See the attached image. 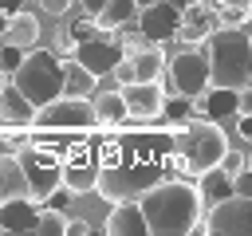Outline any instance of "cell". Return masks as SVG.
<instances>
[{"instance_id":"1","label":"cell","mask_w":252,"mask_h":236,"mask_svg":"<svg viewBox=\"0 0 252 236\" xmlns=\"http://www.w3.org/2000/svg\"><path fill=\"white\" fill-rule=\"evenodd\" d=\"M177 177V149L173 130L158 126H118L106 130L98 149V177L94 193L102 201H138L158 181Z\"/></svg>"},{"instance_id":"2","label":"cell","mask_w":252,"mask_h":236,"mask_svg":"<svg viewBox=\"0 0 252 236\" xmlns=\"http://www.w3.org/2000/svg\"><path fill=\"white\" fill-rule=\"evenodd\" d=\"M138 205L150 236H185L201 224V212H205V201L193 177H165L150 193H142Z\"/></svg>"},{"instance_id":"3","label":"cell","mask_w":252,"mask_h":236,"mask_svg":"<svg viewBox=\"0 0 252 236\" xmlns=\"http://www.w3.org/2000/svg\"><path fill=\"white\" fill-rule=\"evenodd\" d=\"M91 130H98V114L94 102L87 94H59L43 106H35L28 142L32 146H47L55 153H67L75 142H83Z\"/></svg>"},{"instance_id":"4","label":"cell","mask_w":252,"mask_h":236,"mask_svg":"<svg viewBox=\"0 0 252 236\" xmlns=\"http://www.w3.org/2000/svg\"><path fill=\"white\" fill-rule=\"evenodd\" d=\"M173 149H177V173H185V177L197 181L201 173H209L213 165H220V157L228 149V138H224V130H220L217 118L193 114V118H185V122L173 126Z\"/></svg>"},{"instance_id":"5","label":"cell","mask_w":252,"mask_h":236,"mask_svg":"<svg viewBox=\"0 0 252 236\" xmlns=\"http://www.w3.org/2000/svg\"><path fill=\"white\" fill-rule=\"evenodd\" d=\"M205 55H209V75L213 87H248L252 83V31L244 28H217L205 39Z\"/></svg>"},{"instance_id":"6","label":"cell","mask_w":252,"mask_h":236,"mask_svg":"<svg viewBox=\"0 0 252 236\" xmlns=\"http://www.w3.org/2000/svg\"><path fill=\"white\" fill-rule=\"evenodd\" d=\"M12 83L24 98H32V106H43L67 90V63L55 47H32L12 71Z\"/></svg>"},{"instance_id":"7","label":"cell","mask_w":252,"mask_h":236,"mask_svg":"<svg viewBox=\"0 0 252 236\" xmlns=\"http://www.w3.org/2000/svg\"><path fill=\"white\" fill-rule=\"evenodd\" d=\"M20 165H24V177H28V197H35L39 205H47L55 189H63V153L24 142Z\"/></svg>"},{"instance_id":"8","label":"cell","mask_w":252,"mask_h":236,"mask_svg":"<svg viewBox=\"0 0 252 236\" xmlns=\"http://www.w3.org/2000/svg\"><path fill=\"white\" fill-rule=\"evenodd\" d=\"M106 130H91L83 142H75L63 153V189L67 193H94V177H98V149H102Z\"/></svg>"},{"instance_id":"9","label":"cell","mask_w":252,"mask_h":236,"mask_svg":"<svg viewBox=\"0 0 252 236\" xmlns=\"http://www.w3.org/2000/svg\"><path fill=\"white\" fill-rule=\"evenodd\" d=\"M165 71H169V87L185 98H201L209 87H213V75H209V55L205 47L197 43H185L173 59H165Z\"/></svg>"},{"instance_id":"10","label":"cell","mask_w":252,"mask_h":236,"mask_svg":"<svg viewBox=\"0 0 252 236\" xmlns=\"http://www.w3.org/2000/svg\"><path fill=\"white\" fill-rule=\"evenodd\" d=\"M185 8L189 0H158L150 8H138V31L150 39V43H173L181 39V20H185Z\"/></svg>"},{"instance_id":"11","label":"cell","mask_w":252,"mask_h":236,"mask_svg":"<svg viewBox=\"0 0 252 236\" xmlns=\"http://www.w3.org/2000/svg\"><path fill=\"white\" fill-rule=\"evenodd\" d=\"M205 232L213 236H252V197L232 193L205 212Z\"/></svg>"},{"instance_id":"12","label":"cell","mask_w":252,"mask_h":236,"mask_svg":"<svg viewBox=\"0 0 252 236\" xmlns=\"http://www.w3.org/2000/svg\"><path fill=\"white\" fill-rule=\"evenodd\" d=\"M126 55V47H122V39H114L110 31H94V35H87L83 43H75V63H83L94 79H102V75H110L114 67H118V59Z\"/></svg>"},{"instance_id":"13","label":"cell","mask_w":252,"mask_h":236,"mask_svg":"<svg viewBox=\"0 0 252 236\" xmlns=\"http://www.w3.org/2000/svg\"><path fill=\"white\" fill-rule=\"evenodd\" d=\"M122 98H126V114H130V118H138V122L161 118L165 90L158 87V79H150V83H126V87H122Z\"/></svg>"},{"instance_id":"14","label":"cell","mask_w":252,"mask_h":236,"mask_svg":"<svg viewBox=\"0 0 252 236\" xmlns=\"http://www.w3.org/2000/svg\"><path fill=\"white\" fill-rule=\"evenodd\" d=\"M220 28V12L213 0H189L185 20H181V43H205Z\"/></svg>"},{"instance_id":"15","label":"cell","mask_w":252,"mask_h":236,"mask_svg":"<svg viewBox=\"0 0 252 236\" xmlns=\"http://www.w3.org/2000/svg\"><path fill=\"white\" fill-rule=\"evenodd\" d=\"M39 201L35 197H12L0 205V232H35V220H39Z\"/></svg>"},{"instance_id":"16","label":"cell","mask_w":252,"mask_h":236,"mask_svg":"<svg viewBox=\"0 0 252 236\" xmlns=\"http://www.w3.org/2000/svg\"><path fill=\"white\" fill-rule=\"evenodd\" d=\"M102 228H106L110 236H150L138 201H114V208H110V216H106Z\"/></svg>"},{"instance_id":"17","label":"cell","mask_w":252,"mask_h":236,"mask_svg":"<svg viewBox=\"0 0 252 236\" xmlns=\"http://www.w3.org/2000/svg\"><path fill=\"white\" fill-rule=\"evenodd\" d=\"M193 110L201 118H228V114L240 110V90H232V87H209L201 98H193Z\"/></svg>"},{"instance_id":"18","label":"cell","mask_w":252,"mask_h":236,"mask_svg":"<svg viewBox=\"0 0 252 236\" xmlns=\"http://www.w3.org/2000/svg\"><path fill=\"white\" fill-rule=\"evenodd\" d=\"M32 118H35L32 98H24L20 87L8 79V87H0V122H8V126H32Z\"/></svg>"},{"instance_id":"19","label":"cell","mask_w":252,"mask_h":236,"mask_svg":"<svg viewBox=\"0 0 252 236\" xmlns=\"http://www.w3.org/2000/svg\"><path fill=\"white\" fill-rule=\"evenodd\" d=\"M0 43H12V47H20V51H32V47L39 43V20H35L28 8L16 12V16L8 20V31H4Z\"/></svg>"},{"instance_id":"20","label":"cell","mask_w":252,"mask_h":236,"mask_svg":"<svg viewBox=\"0 0 252 236\" xmlns=\"http://www.w3.org/2000/svg\"><path fill=\"white\" fill-rule=\"evenodd\" d=\"M28 193V177L20 165V153H0V205Z\"/></svg>"},{"instance_id":"21","label":"cell","mask_w":252,"mask_h":236,"mask_svg":"<svg viewBox=\"0 0 252 236\" xmlns=\"http://www.w3.org/2000/svg\"><path fill=\"white\" fill-rule=\"evenodd\" d=\"M94 114H98V126L102 130H118V126H126V98H122V90H106V94H98L94 98Z\"/></svg>"},{"instance_id":"22","label":"cell","mask_w":252,"mask_h":236,"mask_svg":"<svg viewBox=\"0 0 252 236\" xmlns=\"http://www.w3.org/2000/svg\"><path fill=\"white\" fill-rule=\"evenodd\" d=\"M197 189H201V201H205V208L236 193V189H232V173H224L220 165H213L209 173H201V177H197Z\"/></svg>"},{"instance_id":"23","label":"cell","mask_w":252,"mask_h":236,"mask_svg":"<svg viewBox=\"0 0 252 236\" xmlns=\"http://www.w3.org/2000/svg\"><path fill=\"white\" fill-rule=\"evenodd\" d=\"M130 63H134V83H150V79H158L165 71V51L158 43H146L142 51L130 55Z\"/></svg>"},{"instance_id":"24","label":"cell","mask_w":252,"mask_h":236,"mask_svg":"<svg viewBox=\"0 0 252 236\" xmlns=\"http://www.w3.org/2000/svg\"><path fill=\"white\" fill-rule=\"evenodd\" d=\"M130 20H138V4H134V0H106L102 12L94 16V24H98L102 31H122Z\"/></svg>"},{"instance_id":"25","label":"cell","mask_w":252,"mask_h":236,"mask_svg":"<svg viewBox=\"0 0 252 236\" xmlns=\"http://www.w3.org/2000/svg\"><path fill=\"white\" fill-rule=\"evenodd\" d=\"M94 83H98V79H94L83 63H75V59L67 63V90H63V94H91Z\"/></svg>"},{"instance_id":"26","label":"cell","mask_w":252,"mask_h":236,"mask_svg":"<svg viewBox=\"0 0 252 236\" xmlns=\"http://www.w3.org/2000/svg\"><path fill=\"white\" fill-rule=\"evenodd\" d=\"M35 232H43V236H63V232H67V216H63L55 205H43V208H39V220H35Z\"/></svg>"},{"instance_id":"27","label":"cell","mask_w":252,"mask_h":236,"mask_svg":"<svg viewBox=\"0 0 252 236\" xmlns=\"http://www.w3.org/2000/svg\"><path fill=\"white\" fill-rule=\"evenodd\" d=\"M197 110H193V98H185V94H177L173 90V98H165V106H161V118H169L173 126L177 122H185V118H193Z\"/></svg>"},{"instance_id":"28","label":"cell","mask_w":252,"mask_h":236,"mask_svg":"<svg viewBox=\"0 0 252 236\" xmlns=\"http://www.w3.org/2000/svg\"><path fill=\"white\" fill-rule=\"evenodd\" d=\"M244 165H248V153H240V149H224V157H220V169H224V173L236 177Z\"/></svg>"},{"instance_id":"29","label":"cell","mask_w":252,"mask_h":236,"mask_svg":"<svg viewBox=\"0 0 252 236\" xmlns=\"http://www.w3.org/2000/svg\"><path fill=\"white\" fill-rule=\"evenodd\" d=\"M24 55H28V51H20V47H12V43H0V67H4L8 75L20 67V59H24Z\"/></svg>"},{"instance_id":"30","label":"cell","mask_w":252,"mask_h":236,"mask_svg":"<svg viewBox=\"0 0 252 236\" xmlns=\"http://www.w3.org/2000/svg\"><path fill=\"white\" fill-rule=\"evenodd\" d=\"M110 75L118 79V87H126V83H134V63H130V55H122V59H118V67H114Z\"/></svg>"},{"instance_id":"31","label":"cell","mask_w":252,"mask_h":236,"mask_svg":"<svg viewBox=\"0 0 252 236\" xmlns=\"http://www.w3.org/2000/svg\"><path fill=\"white\" fill-rule=\"evenodd\" d=\"M146 43H150V39H146L142 31H126V35H122V47H126V55H134V51H142Z\"/></svg>"},{"instance_id":"32","label":"cell","mask_w":252,"mask_h":236,"mask_svg":"<svg viewBox=\"0 0 252 236\" xmlns=\"http://www.w3.org/2000/svg\"><path fill=\"white\" fill-rule=\"evenodd\" d=\"M232 189H236V193H244V197H252V169H248V165L232 177Z\"/></svg>"},{"instance_id":"33","label":"cell","mask_w":252,"mask_h":236,"mask_svg":"<svg viewBox=\"0 0 252 236\" xmlns=\"http://www.w3.org/2000/svg\"><path fill=\"white\" fill-rule=\"evenodd\" d=\"M236 134H240V142H252V110L236 114Z\"/></svg>"},{"instance_id":"34","label":"cell","mask_w":252,"mask_h":236,"mask_svg":"<svg viewBox=\"0 0 252 236\" xmlns=\"http://www.w3.org/2000/svg\"><path fill=\"white\" fill-rule=\"evenodd\" d=\"M71 4H75V0H39V8H43L47 16H67Z\"/></svg>"},{"instance_id":"35","label":"cell","mask_w":252,"mask_h":236,"mask_svg":"<svg viewBox=\"0 0 252 236\" xmlns=\"http://www.w3.org/2000/svg\"><path fill=\"white\" fill-rule=\"evenodd\" d=\"M28 8V0H0V12L4 16H16V12H24Z\"/></svg>"},{"instance_id":"36","label":"cell","mask_w":252,"mask_h":236,"mask_svg":"<svg viewBox=\"0 0 252 236\" xmlns=\"http://www.w3.org/2000/svg\"><path fill=\"white\" fill-rule=\"evenodd\" d=\"M67 232H71V236H87L91 224H87V220H67Z\"/></svg>"},{"instance_id":"37","label":"cell","mask_w":252,"mask_h":236,"mask_svg":"<svg viewBox=\"0 0 252 236\" xmlns=\"http://www.w3.org/2000/svg\"><path fill=\"white\" fill-rule=\"evenodd\" d=\"M240 110H252V83L240 87ZM240 110H236V114H240Z\"/></svg>"},{"instance_id":"38","label":"cell","mask_w":252,"mask_h":236,"mask_svg":"<svg viewBox=\"0 0 252 236\" xmlns=\"http://www.w3.org/2000/svg\"><path fill=\"white\" fill-rule=\"evenodd\" d=\"M79 4H83V8H87V16H98V12H102V4H106V0H79Z\"/></svg>"},{"instance_id":"39","label":"cell","mask_w":252,"mask_h":236,"mask_svg":"<svg viewBox=\"0 0 252 236\" xmlns=\"http://www.w3.org/2000/svg\"><path fill=\"white\" fill-rule=\"evenodd\" d=\"M220 4H224V8H248L252 0H220Z\"/></svg>"},{"instance_id":"40","label":"cell","mask_w":252,"mask_h":236,"mask_svg":"<svg viewBox=\"0 0 252 236\" xmlns=\"http://www.w3.org/2000/svg\"><path fill=\"white\" fill-rule=\"evenodd\" d=\"M8 20H12V16H4V12H0V39H4V31H8Z\"/></svg>"},{"instance_id":"41","label":"cell","mask_w":252,"mask_h":236,"mask_svg":"<svg viewBox=\"0 0 252 236\" xmlns=\"http://www.w3.org/2000/svg\"><path fill=\"white\" fill-rule=\"evenodd\" d=\"M8 79H12V75H8L4 67H0V87H8Z\"/></svg>"},{"instance_id":"42","label":"cell","mask_w":252,"mask_h":236,"mask_svg":"<svg viewBox=\"0 0 252 236\" xmlns=\"http://www.w3.org/2000/svg\"><path fill=\"white\" fill-rule=\"evenodd\" d=\"M134 4H138V8H150V4H158V0H134Z\"/></svg>"},{"instance_id":"43","label":"cell","mask_w":252,"mask_h":236,"mask_svg":"<svg viewBox=\"0 0 252 236\" xmlns=\"http://www.w3.org/2000/svg\"><path fill=\"white\" fill-rule=\"evenodd\" d=\"M248 169H252V153H248Z\"/></svg>"},{"instance_id":"44","label":"cell","mask_w":252,"mask_h":236,"mask_svg":"<svg viewBox=\"0 0 252 236\" xmlns=\"http://www.w3.org/2000/svg\"><path fill=\"white\" fill-rule=\"evenodd\" d=\"M248 20H252V4H248Z\"/></svg>"}]
</instances>
